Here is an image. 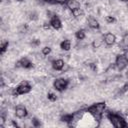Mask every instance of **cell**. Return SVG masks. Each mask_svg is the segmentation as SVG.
Returning <instances> with one entry per match:
<instances>
[{"label": "cell", "mask_w": 128, "mask_h": 128, "mask_svg": "<svg viewBox=\"0 0 128 128\" xmlns=\"http://www.w3.org/2000/svg\"><path fill=\"white\" fill-rule=\"evenodd\" d=\"M50 24H51V26H52L54 29H60V28H61V26H62L60 19H59V18H58L56 15H54V16L51 18Z\"/></svg>", "instance_id": "8"}, {"label": "cell", "mask_w": 128, "mask_h": 128, "mask_svg": "<svg viewBox=\"0 0 128 128\" xmlns=\"http://www.w3.org/2000/svg\"><path fill=\"white\" fill-rule=\"evenodd\" d=\"M50 52H51V48H49V47H44L42 49L43 55H48V54H50Z\"/></svg>", "instance_id": "21"}, {"label": "cell", "mask_w": 128, "mask_h": 128, "mask_svg": "<svg viewBox=\"0 0 128 128\" xmlns=\"http://www.w3.org/2000/svg\"><path fill=\"white\" fill-rule=\"evenodd\" d=\"M115 65H116V67L119 70H123V69L126 68V66L128 65V59L126 58L125 54H121V55H118L117 56Z\"/></svg>", "instance_id": "4"}, {"label": "cell", "mask_w": 128, "mask_h": 128, "mask_svg": "<svg viewBox=\"0 0 128 128\" xmlns=\"http://www.w3.org/2000/svg\"><path fill=\"white\" fill-rule=\"evenodd\" d=\"M39 44H40V40H38V39H35V40L32 41V45L33 46H38Z\"/></svg>", "instance_id": "27"}, {"label": "cell", "mask_w": 128, "mask_h": 128, "mask_svg": "<svg viewBox=\"0 0 128 128\" xmlns=\"http://www.w3.org/2000/svg\"><path fill=\"white\" fill-rule=\"evenodd\" d=\"M125 56H126V58L128 59V50H126V52H125Z\"/></svg>", "instance_id": "29"}, {"label": "cell", "mask_w": 128, "mask_h": 128, "mask_svg": "<svg viewBox=\"0 0 128 128\" xmlns=\"http://www.w3.org/2000/svg\"><path fill=\"white\" fill-rule=\"evenodd\" d=\"M92 45H93L94 48H98V47H100V45H101V41H100V40H95Z\"/></svg>", "instance_id": "24"}, {"label": "cell", "mask_w": 128, "mask_h": 128, "mask_svg": "<svg viewBox=\"0 0 128 128\" xmlns=\"http://www.w3.org/2000/svg\"><path fill=\"white\" fill-rule=\"evenodd\" d=\"M18 1H23V0H18Z\"/></svg>", "instance_id": "31"}, {"label": "cell", "mask_w": 128, "mask_h": 128, "mask_svg": "<svg viewBox=\"0 0 128 128\" xmlns=\"http://www.w3.org/2000/svg\"><path fill=\"white\" fill-rule=\"evenodd\" d=\"M60 47H61V49L65 50V51H68V50L70 49V47H71V43H70L69 40H64V41L60 44Z\"/></svg>", "instance_id": "14"}, {"label": "cell", "mask_w": 128, "mask_h": 128, "mask_svg": "<svg viewBox=\"0 0 128 128\" xmlns=\"http://www.w3.org/2000/svg\"><path fill=\"white\" fill-rule=\"evenodd\" d=\"M8 45H9V43L6 41V42H3L2 43V45H1V49H0V54H3L6 50H7V48H8Z\"/></svg>", "instance_id": "17"}, {"label": "cell", "mask_w": 128, "mask_h": 128, "mask_svg": "<svg viewBox=\"0 0 128 128\" xmlns=\"http://www.w3.org/2000/svg\"><path fill=\"white\" fill-rule=\"evenodd\" d=\"M122 1H126V0H122Z\"/></svg>", "instance_id": "33"}, {"label": "cell", "mask_w": 128, "mask_h": 128, "mask_svg": "<svg viewBox=\"0 0 128 128\" xmlns=\"http://www.w3.org/2000/svg\"><path fill=\"white\" fill-rule=\"evenodd\" d=\"M76 38L78 40H83L85 38V32H84V30H78L76 32Z\"/></svg>", "instance_id": "16"}, {"label": "cell", "mask_w": 128, "mask_h": 128, "mask_svg": "<svg viewBox=\"0 0 128 128\" xmlns=\"http://www.w3.org/2000/svg\"><path fill=\"white\" fill-rule=\"evenodd\" d=\"M15 115L18 118H24L27 115V110L24 106H17L15 109Z\"/></svg>", "instance_id": "6"}, {"label": "cell", "mask_w": 128, "mask_h": 128, "mask_svg": "<svg viewBox=\"0 0 128 128\" xmlns=\"http://www.w3.org/2000/svg\"><path fill=\"white\" fill-rule=\"evenodd\" d=\"M50 3H55V4H64L67 2V0H48Z\"/></svg>", "instance_id": "19"}, {"label": "cell", "mask_w": 128, "mask_h": 128, "mask_svg": "<svg viewBox=\"0 0 128 128\" xmlns=\"http://www.w3.org/2000/svg\"><path fill=\"white\" fill-rule=\"evenodd\" d=\"M88 25H89L91 28H93V29H98V28H99V23H98V21H97L94 17H92V16H90V17L88 18Z\"/></svg>", "instance_id": "10"}, {"label": "cell", "mask_w": 128, "mask_h": 128, "mask_svg": "<svg viewBox=\"0 0 128 128\" xmlns=\"http://www.w3.org/2000/svg\"><path fill=\"white\" fill-rule=\"evenodd\" d=\"M127 77H128V73H127Z\"/></svg>", "instance_id": "32"}, {"label": "cell", "mask_w": 128, "mask_h": 128, "mask_svg": "<svg viewBox=\"0 0 128 128\" xmlns=\"http://www.w3.org/2000/svg\"><path fill=\"white\" fill-rule=\"evenodd\" d=\"M29 16H30L29 18H30L31 20H37V19H38V16H37V14H36L35 12L30 13V15H29Z\"/></svg>", "instance_id": "23"}, {"label": "cell", "mask_w": 128, "mask_h": 128, "mask_svg": "<svg viewBox=\"0 0 128 128\" xmlns=\"http://www.w3.org/2000/svg\"><path fill=\"white\" fill-rule=\"evenodd\" d=\"M20 62H21V66L24 68H31L32 67V63L27 58H22L20 60Z\"/></svg>", "instance_id": "12"}, {"label": "cell", "mask_w": 128, "mask_h": 128, "mask_svg": "<svg viewBox=\"0 0 128 128\" xmlns=\"http://www.w3.org/2000/svg\"><path fill=\"white\" fill-rule=\"evenodd\" d=\"M72 15H73L74 17L78 18V17H80V16L83 15V11H82L80 8H77V9H75V10H72Z\"/></svg>", "instance_id": "15"}, {"label": "cell", "mask_w": 128, "mask_h": 128, "mask_svg": "<svg viewBox=\"0 0 128 128\" xmlns=\"http://www.w3.org/2000/svg\"><path fill=\"white\" fill-rule=\"evenodd\" d=\"M67 4V7L72 11V10H75L77 8H80V3L77 1V0H67L66 2Z\"/></svg>", "instance_id": "9"}, {"label": "cell", "mask_w": 128, "mask_h": 128, "mask_svg": "<svg viewBox=\"0 0 128 128\" xmlns=\"http://www.w3.org/2000/svg\"><path fill=\"white\" fill-rule=\"evenodd\" d=\"M126 114H127V116H128V110H127V112H126Z\"/></svg>", "instance_id": "30"}, {"label": "cell", "mask_w": 128, "mask_h": 128, "mask_svg": "<svg viewBox=\"0 0 128 128\" xmlns=\"http://www.w3.org/2000/svg\"><path fill=\"white\" fill-rule=\"evenodd\" d=\"M128 91V83H126L121 89H120V91H119V94H122V93H125V92H127Z\"/></svg>", "instance_id": "22"}, {"label": "cell", "mask_w": 128, "mask_h": 128, "mask_svg": "<svg viewBox=\"0 0 128 128\" xmlns=\"http://www.w3.org/2000/svg\"><path fill=\"white\" fill-rule=\"evenodd\" d=\"M27 29H28V26L26 25V24H24V25H22L20 28H19V30H20V32H26L27 31Z\"/></svg>", "instance_id": "26"}, {"label": "cell", "mask_w": 128, "mask_h": 128, "mask_svg": "<svg viewBox=\"0 0 128 128\" xmlns=\"http://www.w3.org/2000/svg\"><path fill=\"white\" fill-rule=\"evenodd\" d=\"M32 124H33L34 127H39V126L41 125L40 121H39L37 118H33V119H32Z\"/></svg>", "instance_id": "20"}, {"label": "cell", "mask_w": 128, "mask_h": 128, "mask_svg": "<svg viewBox=\"0 0 128 128\" xmlns=\"http://www.w3.org/2000/svg\"><path fill=\"white\" fill-rule=\"evenodd\" d=\"M61 120L63 122H66V123L70 124L72 122V120H73V114H65V115H63L61 117Z\"/></svg>", "instance_id": "13"}, {"label": "cell", "mask_w": 128, "mask_h": 128, "mask_svg": "<svg viewBox=\"0 0 128 128\" xmlns=\"http://www.w3.org/2000/svg\"><path fill=\"white\" fill-rule=\"evenodd\" d=\"M108 119L110 120V122L112 123V125L115 128H125L128 126V124L126 123V121L118 114H114V113H108L107 114Z\"/></svg>", "instance_id": "2"}, {"label": "cell", "mask_w": 128, "mask_h": 128, "mask_svg": "<svg viewBox=\"0 0 128 128\" xmlns=\"http://www.w3.org/2000/svg\"><path fill=\"white\" fill-rule=\"evenodd\" d=\"M115 40H116V37H115V35L112 34V33H107V34L105 35V37H104V41H105V43H106L108 46L113 45V44L115 43Z\"/></svg>", "instance_id": "7"}, {"label": "cell", "mask_w": 128, "mask_h": 128, "mask_svg": "<svg viewBox=\"0 0 128 128\" xmlns=\"http://www.w3.org/2000/svg\"><path fill=\"white\" fill-rule=\"evenodd\" d=\"M64 67V61L62 59H57L53 62V68L55 70H62Z\"/></svg>", "instance_id": "11"}, {"label": "cell", "mask_w": 128, "mask_h": 128, "mask_svg": "<svg viewBox=\"0 0 128 128\" xmlns=\"http://www.w3.org/2000/svg\"><path fill=\"white\" fill-rule=\"evenodd\" d=\"M30 91H31V86L28 84L27 81H23L16 89H14L13 95H22V94L29 93Z\"/></svg>", "instance_id": "3"}, {"label": "cell", "mask_w": 128, "mask_h": 128, "mask_svg": "<svg viewBox=\"0 0 128 128\" xmlns=\"http://www.w3.org/2000/svg\"><path fill=\"white\" fill-rule=\"evenodd\" d=\"M50 26H51V24H50V23H49V24H48V23H44L43 28H44V29H49V28H50Z\"/></svg>", "instance_id": "28"}, {"label": "cell", "mask_w": 128, "mask_h": 128, "mask_svg": "<svg viewBox=\"0 0 128 128\" xmlns=\"http://www.w3.org/2000/svg\"><path fill=\"white\" fill-rule=\"evenodd\" d=\"M106 21H107V23H113L115 21V18L112 17V16H107L106 17Z\"/></svg>", "instance_id": "25"}, {"label": "cell", "mask_w": 128, "mask_h": 128, "mask_svg": "<svg viewBox=\"0 0 128 128\" xmlns=\"http://www.w3.org/2000/svg\"><path fill=\"white\" fill-rule=\"evenodd\" d=\"M104 109H105V102H99V103H96V104L90 106L87 109V112H89L95 118V120L100 121L102 114L104 112Z\"/></svg>", "instance_id": "1"}, {"label": "cell", "mask_w": 128, "mask_h": 128, "mask_svg": "<svg viewBox=\"0 0 128 128\" xmlns=\"http://www.w3.org/2000/svg\"><path fill=\"white\" fill-rule=\"evenodd\" d=\"M47 97H48V99L50 100V101H56V99H57V96L54 94V93H48V95H47Z\"/></svg>", "instance_id": "18"}, {"label": "cell", "mask_w": 128, "mask_h": 128, "mask_svg": "<svg viewBox=\"0 0 128 128\" xmlns=\"http://www.w3.org/2000/svg\"><path fill=\"white\" fill-rule=\"evenodd\" d=\"M54 87L56 90L58 91H63L64 89H66L67 85H68V80L63 79V78H58L54 81Z\"/></svg>", "instance_id": "5"}]
</instances>
